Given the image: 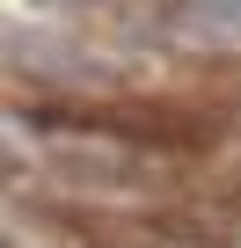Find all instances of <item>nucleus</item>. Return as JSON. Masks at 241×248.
<instances>
[{
	"instance_id": "1",
	"label": "nucleus",
	"mask_w": 241,
	"mask_h": 248,
	"mask_svg": "<svg viewBox=\"0 0 241 248\" xmlns=\"http://www.w3.org/2000/svg\"><path fill=\"white\" fill-rule=\"evenodd\" d=\"M154 30L183 51L241 59V0H168V8H154Z\"/></svg>"
}]
</instances>
